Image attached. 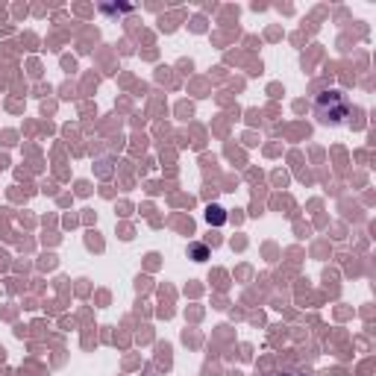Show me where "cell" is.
I'll list each match as a JSON object with an SVG mask.
<instances>
[{
    "mask_svg": "<svg viewBox=\"0 0 376 376\" xmlns=\"http://www.w3.org/2000/svg\"><path fill=\"white\" fill-rule=\"evenodd\" d=\"M206 223L209 227H223V223H227V209L218 206V203H209L206 206Z\"/></svg>",
    "mask_w": 376,
    "mask_h": 376,
    "instance_id": "2",
    "label": "cell"
},
{
    "mask_svg": "<svg viewBox=\"0 0 376 376\" xmlns=\"http://www.w3.org/2000/svg\"><path fill=\"white\" fill-rule=\"evenodd\" d=\"M280 376H294V373H280Z\"/></svg>",
    "mask_w": 376,
    "mask_h": 376,
    "instance_id": "4",
    "label": "cell"
},
{
    "mask_svg": "<svg viewBox=\"0 0 376 376\" xmlns=\"http://www.w3.org/2000/svg\"><path fill=\"white\" fill-rule=\"evenodd\" d=\"M188 256H191L194 262H206V259H209V247L200 244V241H194L191 247H188Z\"/></svg>",
    "mask_w": 376,
    "mask_h": 376,
    "instance_id": "3",
    "label": "cell"
},
{
    "mask_svg": "<svg viewBox=\"0 0 376 376\" xmlns=\"http://www.w3.org/2000/svg\"><path fill=\"white\" fill-rule=\"evenodd\" d=\"M315 118L321 127H332V130H341L350 123V115H353V103H350V97L338 89H327L315 97Z\"/></svg>",
    "mask_w": 376,
    "mask_h": 376,
    "instance_id": "1",
    "label": "cell"
}]
</instances>
